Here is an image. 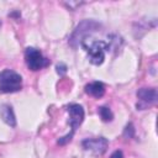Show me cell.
Returning <instances> with one entry per match:
<instances>
[{
  "instance_id": "6da1fadb",
  "label": "cell",
  "mask_w": 158,
  "mask_h": 158,
  "mask_svg": "<svg viewBox=\"0 0 158 158\" xmlns=\"http://www.w3.org/2000/svg\"><path fill=\"white\" fill-rule=\"evenodd\" d=\"M99 28H101V23H99L95 20H83L78 23L74 32L69 37V44L73 48H77L79 44L84 42V40L90 36L91 33L96 32Z\"/></svg>"
},
{
  "instance_id": "7a4b0ae2",
  "label": "cell",
  "mask_w": 158,
  "mask_h": 158,
  "mask_svg": "<svg viewBox=\"0 0 158 158\" xmlns=\"http://www.w3.org/2000/svg\"><path fill=\"white\" fill-rule=\"evenodd\" d=\"M67 111H68V114H69V120H68V122H69V125H70L72 131H70L68 135H65V136H63V137H60V138L58 139L57 143H58L59 146H64V144H67L68 142L72 141V138H73V136H74L77 128L81 125V122H83V120H84V109H83L81 105H79V104H69V105L67 106Z\"/></svg>"
},
{
  "instance_id": "3957f363",
  "label": "cell",
  "mask_w": 158,
  "mask_h": 158,
  "mask_svg": "<svg viewBox=\"0 0 158 158\" xmlns=\"http://www.w3.org/2000/svg\"><path fill=\"white\" fill-rule=\"evenodd\" d=\"M22 88V78L12 69H4L0 72V93L9 94L20 91Z\"/></svg>"
},
{
  "instance_id": "277c9868",
  "label": "cell",
  "mask_w": 158,
  "mask_h": 158,
  "mask_svg": "<svg viewBox=\"0 0 158 158\" xmlns=\"http://www.w3.org/2000/svg\"><path fill=\"white\" fill-rule=\"evenodd\" d=\"M25 62L27 68L32 72L41 70L51 64V60L46 58L40 49L33 47H27L25 49Z\"/></svg>"
},
{
  "instance_id": "5b68a950",
  "label": "cell",
  "mask_w": 158,
  "mask_h": 158,
  "mask_svg": "<svg viewBox=\"0 0 158 158\" xmlns=\"http://www.w3.org/2000/svg\"><path fill=\"white\" fill-rule=\"evenodd\" d=\"M88 53L89 60L94 65H100L105 60V52H107V44L104 41H93L90 44L83 42L80 44Z\"/></svg>"
},
{
  "instance_id": "8992f818",
  "label": "cell",
  "mask_w": 158,
  "mask_h": 158,
  "mask_svg": "<svg viewBox=\"0 0 158 158\" xmlns=\"http://www.w3.org/2000/svg\"><path fill=\"white\" fill-rule=\"evenodd\" d=\"M137 110H144L157 101V90L154 88H141L137 90Z\"/></svg>"
},
{
  "instance_id": "52a82bcc",
  "label": "cell",
  "mask_w": 158,
  "mask_h": 158,
  "mask_svg": "<svg viewBox=\"0 0 158 158\" xmlns=\"http://www.w3.org/2000/svg\"><path fill=\"white\" fill-rule=\"evenodd\" d=\"M81 146L86 151H91L94 154H102L106 152L109 142L105 137H95V138H85L81 142Z\"/></svg>"
},
{
  "instance_id": "ba28073f",
  "label": "cell",
  "mask_w": 158,
  "mask_h": 158,
  "mask_svg": "<svg viewBox=\"0 0 158 158\" xmlns=\"http://www.w3.org/2000/svg\"><path fill=\"white\" fill-rule=\"evenodd\" d=\"M0 116L6 125H9L10 127H16V117L11 105L9 104L0 105Z\"/></svg>"
},
{
  "instance_id": "9c48e42d",
  "label": "cell",
  "mask_w": 158,
  "mask_h": 158,
  "mask_svg": "<svg viewBox=\"0 0 158 158\" xmlns=\"http://www.w3.org/2000/svg\"><path fill=\"white\" fill-rule=\"evenodd\" d=\"M85 93L93 98H101L105 94V85L101 81H93L85 85Z\"/></svg>"
},
{
  "instance_id": "30bf717a",
  "label": "cell",
  "mask_w": 158,
  "mask_h": 158,
  "mask_svg": "<svg viewBox=\"0 0 158 158\" xmlns=\"http://www.w3.org/2000/svg\"><path fill=\"white\" fill-rule=\"evenodd\" d=\"M109 42H106L107 44V52L109 51H116V53H118V51L121 49V46H122V38L117 35H110L107 36Z\"/></svg>"
},
{
  "instance_id": "8fae6325",
  "label": "cell",
  "mask_w": 158,
  "mask_h": 158,
  "mask_svg": "<svg viewBox=\"0 0 158 158\" xmlns=\"http://www.w3.org/2000/svg\"><path fill=\"white\" fill-rule=\"evenodd\" d=\"M99 115H100V117H101V120H102L104 122H110V121H112V118H114L112 111H111L109 107H106V106L99 107Z\"/></svg>"
},
{
  "instance_id": "7c38bea8",
  "label": "cell",
  "mask_w": 158,
  "mask_h": 158,
  "mask_svg": "<svg viewBox=\"0 0 158 158\" xmlns=\"http://www.w3.org/2000/svg\"><path fill=\"white\" fill-rule=\"evenodd\" d=\"M135 136V127H133V125L130 122L126 127H125V130H123V137H126V138H132Z\"/></svg>"
},
{
  "instance_id": "4fadbf2b",
  "label": "cell",
  "mask_w": 158,
  "mask_h": 158,
  "mask_svg": "<svg viewBox=\"0 0 158 158\" xmlns=\"http://www.w3.org/2000/svg\"><path fill=\"white\" fill-rule=\"evenodd\" d=\"M57 73H58L59 75H64V74L67 73V65L63 64V63L57 64Z\"/></svg>"
},
{
  "instance_id": "5bb4252c",
  "label": "cell",
  "mask_w": 158,
  "mask_h": 158,
  "mask_svg": "<svg viewBox=\"0 0 158 158\" xmlns=\"http://www.w3.org/2000/svg\"><path fill=\"white\" fill-rule=\"evenodd\" d=\"M110 158H123V153H122V151H115V152H112V154L110 156Z\"/></svg>"
},
{
  "instance_id": "9a60e30c",
  "label": "cell",
  "mask_w": 158,
  "mask_h": 158,
  "mask_svg": "<svg viewBox=\"0 0 158 158\" xmlns=\"http://www.w3.org/2000/svg\"><path fill=\"white\" fill-rule=\"evenodd\" d=\"M0 26H1V21H0Z\"/></svg>"
}]
</instances>
